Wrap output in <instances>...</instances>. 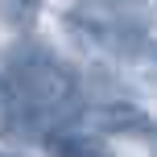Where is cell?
<instances>
[{
    "mask_svg": "<svg viewBox=\"0 0 157 157\" xmlns=\"http://www.w3.org/2000/svg\"><path fill=\"white\" fill-rule=\"evenodd\" d=\"M41 145H46L50 157H112V149L99 141L95 132H71V128H50L41 132Z\"/></svg>",
    "mask_w": 157,
    "mask_h": 157,
    "instance_id": "obj_4",
    "label": "cell"
},
{
    "mask_svg": "<svg viewBox=\"0 0 157 157\" xmlns=\"http://www.w3.org/2000/svg\"><path fill=\"white\" fill-rule=\"evenodd\" d=\"M66 25H75L83 37H91L116 58H145L149 50L141 0H83L66 17Z\"/></svg>",
    "mask_w": 157,
    "mask_h": 157,
    "instance_id": "obj_2",
    "label": "cell"
},
{
    "mask_svg": "<svg viewBox=\"0 0 157 157\" xmlns=\"http://www.w3.org/2000/svg\"><path fill=\"white\" fill-rule=\"evenodd\" d=\"M8 87L29 116H58L78 99L75 71L41 41H17L8 54Z\"/></svg>",
    "mask_w": 157,
    "mask_h": 157,
    "instance_id": "obj_1",
    "label": "cell"
},
{
    "mask_svg": "<svg viewBox=\"0 0 157 157\" xmlns=\"http://www.w3.org/2000/svg\"><path fill=\"white\" fill-rule=\"evenodd\" d=\"M75 116H78V128H87L95 136H103V132H112V136H120V132H149L153 128V120L136 103H95V108H78Z\"/></svg>",
    "mask_w": 157,
    "mask_h": 157,
    "instance_id": "obj_3",
    "label": "cell"
}]
</instances>
